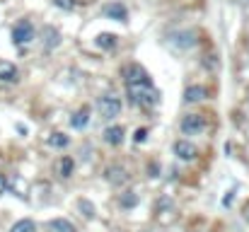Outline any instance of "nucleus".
Masks as SVG:
<instances>
[{
    "label": "nucleus",
    "instance_id": "9b49d317",
    "mask_svg": "<svg viewBox=\"0 0 249 232\" xmlns=\"http://www.w3.org/2000/svg\"><path fill=\"white\" fill-rule=\"evenodd\" d=\"M104 15H107V17H111V19H116V22H126L128 10H126V5H124V2H109V5L104 7Z\"/></svg>",
    "mask_w": 249,
    "mask_h": 232
},
{
    "label": "nucleus",
    "instance_id": "39448f33",
    "mask_svg": "<svg viewBox=\"0 0 249 232\" xmlns=\"http://www.w3.org/2000/svg\"><path fill=\"white\" fill-rule=\"evenodd\" d=\"M124 80H126V85H143V82H153L150 75H148V71H145L143 66H138V63H128V66L124 68Z\"/></svg>",
    "mask_w": 249,
    "mask_h": 232
},
{
    "label": "nucleus",
    "instance_id": "9d476101",
    "mask_svg": "<svg viewBox=\"0 0 249 232\" xmlns=\"http://www.w3.org/2000/svg\"><path fill=\"white\" fill-rule=\"evenodd\" d=\"M19 80V71L15 63H7V61H0V82H7V85H15Z\"/></svg>",
    "mask_w": 249,
    "mask_h": 232
},
{
    "label": "nucleus",
    "instance_id": "4468645a",
    "mask_svg": "<svg viewBox=\"0 0 249 232\" xmlns=\"http://www.w3.org/2000/svg\"><path fill=\"white\" fill-rule=\"evenodd\" d=\"M73 172H75V160L68 157V155H63L58 160V174H61V179H71Z\"/></svg>",
    "mask_w": 249,
    "mask_h": 232
},
{
    "label": "nucleus",
    "instance_id": "aec40b11",
    "mask_svg": "<svg viewBox=\"0 0 249 232\" xmlns=\"http://www.w3.org/2000/svg\"><path fill=\"white\" fill-rule=\"evenodd\" d=\"M49 145H51V148H66V145H68V136H63V133H51Z\"/></svg>",
    "mask_w": 249,
    "mask_h": 232
},
{
    "label": "nucleus",
    "instance_id": "423d86ee",
    "mask_svg": "<svg viewBox=\"0 0 249 232\" xmlns=\"http://www.w3.org/2000/svg\"><path fill=\"white\" fill-rule=\"evenodd\" d=\"M104 174H107V181H109L111 186H124V184L128 181V172H126V167H121V164H109Z\"/></svg>",
    "mask_w": 249,
    "mask_h": 232
},
{
    "label": "nucleus",
    "instance_id": "393cba45",
    "mask_svg": "<svg viewBox=\"0 0 249 232\" xmlns=\"http://www.w3.org/2000/svg\"><path fill=\"white\" fill-rule=\"evenodd\" d=\"M245 218H247V223H249V201H247V206H245Z\"/></svg>",
    "mask_w": 249,
    "mask_h": 232
},
{
    "label": "nucleus",
    "instance_id": "f03ea898",
    "mask_svg": "<svg viewBox=\"0 0 249 232\" xmlns=\"http://www.w3.org/2000/svg\"><path fill=\"white\" fill-rule=\"evenodd\" d=\"M97 109H99L102 119H116L121 114V99L116 94H102L97 99Z\"/></svg>",
    "mask_w": 249,
    "mask_h": 232
},
{
    "label": "nucleus",
    "instance_id": "412c9836",
    "mask_svg": "<svg viewBox=\"0 0 249 232\" xmlns=\"http://www.w3.org/2000/svg\"><path fill=\"white\" fill-rule=\"evenodd\" d=\"M78 206H80V211H83L85 218H94V206H92V203H87V201H80Z\"/></svg>",
    "mask_w": 249,
    "mask_h": 232
},
{
    "label": "nucleus",
    "instance_id": "b1692460",
    "mask_svg": "<svg viewBox=\"0 0 249 232\" xmlns=\"http://www.w3.org/2000/svg\"><path fill=\"white\" fill-rule=\"evenodd\" d=\"M5 189H7V181H5V177L0 174V196L5 194Z\"/></svg>",
    "mask_w": 249,
    "mask_h": 232
},
{
    "label": "nucleus",
    "instance_id": "5701e85b",
    "mask_svg": "<svg viewBox=\"0 0 249 232\" xmlns=\"http://www.w3.org/2000/svg\"><path fill=\"white\" fill-rule=\"evenodd\" d=\"M145 136H148V131H145V128H138V131H136V141H138V143H143V141H145Z\"/></svg>",
    "mask_w": 249,
    "mask_h": 232
},
{
    "label": "nucleus",
    "instance_id": "0eeeda50",
    "mask_svg": "<svg viewBox=\"0 0 249 232\" xmlns=\"http://www.w3.org/2000/svg\"><path fill=\"white\" fill-rule=\"evenodd\" d=\"M174 155L179 160H184V162H191V160L198 157V148L194 143H189V141H177L174 143Z\"/></svg>",
    "mask_w": 249,
    "mask_h": 232
},
{
    "label": "nucleus",
    "instance_id": "a211bd4d",
    "mask_svg": "<svg viewBox=\"0 0 249 232\" xmlns=\"http://www.w3.org/2000/svg\"><path fill=\"white\" fill-rule=\"evenodd\" d=\"M119 203H121V208H136L138 206V194L136 191H124L121 196H119Z\"/></svg>",
    "mask_w": 249,
    "mask_h": 232
},
{
    "label": "nucleus",
    "instance_id": "7ed1b4c3",
    "mask_svg": "<svg viewBox=\"0 0 249 232\" xmlns=\"http://www.w3.org/2000/svg\"><path fill=\"white\" fill-rule=\"evenodd\" d=\"M206 126H208V121H206L203 114H186L181 119V124H179V128H181L184 136H198V133L206 131Z\"/></svg>",
    "mask_w": 249,
    "mask_h": 232
},
{
    "label": "nucleus",
    "instance_id": "f8f14e48",
    "mask_svg": "<svg viewBox=\"0 0 249 232\" xmlns=\"http://www.w3.org/2000/svg\"><path fill=\"white\" fill-rule=\"evenodd\" d=\"M208 97V89L203 85H189L184 89V102H203Z\"/></svg>",
    "mask_w": 249,
    "mask_h": 232
},
{
    "label": "nucleus",
    "instance_id": "6e6552de",
    "mask_svg": "<svg viewBox=\"0 0 249 232\" xmlns=\"http://www.w3.org/2000/svg\"><path fill=\"white\" fill-rule=\"evenodd\" d=\"M41 34H44V51H46V54H51L53 49L61 46V32H58L56 27L49 24V27H44Z\"/></svg>",
    "mask_w": 249,
    "mask_h": 232
},
{
    "label": "nucleus",
    "instance_id": "ddd939ff",
    "mask_svg": "<svg viewBox=\"0 0 249 232\" xmlns=\"http://www.w3.org/2000/svg\"><path fill=\"white\" fill-rule=\"evenodd\" d=\"M172 44H177L179 49H191L194 44H196V39H194V34L191 32H177V34H172V39H169Z\"/></svg>",
    "mask_w": 249,
    "mask_h": 232
},
{
    "label": "nucleus",
    "instance_id": "2eb2a0df",
    "mask_svg": "<svg viewBox=\"0 0 249 232\" xmlns=\"http://www.w3.org/2000/svg\"><path fill=\"white\" fill-rule=\"evenodd\" d=\"M87 121H89V109H87V107L78 109V111L71 116V126H73V128H78V131L87 126Z\"/></svg>",
    "mask_w": 249,
    "mask_h": 232
},
{
    "label": "nucleus",
    "instance_id": "20e7f679",
    "mask_svg": "<svg viewBox=\"0 0 249 232\" xmlns=\"http://www.w3.org/2000/svg\"><path fill=\"white\" fill-rule=\"evenodd\" d=\"M34 41V27L29 19H19L15 27H12V44L15 46H27Z\"/></svg>",
    "mask_w": 249,
    "mask_h": 232
},
{
    "label": "nucleus",
    "instance_id": "dca6fc26",
    "mask_svg": "<svg viewBox=\"0 0 249 232\" xmlns=\"http://www.w3.org/2000/svg\"><path fill=\"white\" fill-rule=\"evenodd\" d=\"M49 228L53 232H78V228H75L71 220H66V218H53V220L49 223Z\"/></svg>",
    "mask_w": 249,
    "mask_h": 232
},
{
    "label": "nucleus",
    "instance_id": "1a4fd4ad",
    "mask_svg": "<svg viewBox=\"0 0 249 232\" xmlns=\"http://www.w3.org/2000/svg\"><path fill=\"white\" fill-rule=\"evenodd\" d=\"M102 138H104L107 145H121L124 138H126V131H124L121 126H109V128H104Z\"/></svg>",
    "mask_w": 249,
    "mask_h": 232
},
{
    "label": "nucleus",
    "instance_id": "f3484780",
    "mask_svg": "<svg viewBox=\"0 0 249 232\" xmlns=\"http://www.w3.org/2000/svg\"><path fill=\"white\" fill-rule=\"evenodd\" d=\"M116 34H109V32H102V34H97V39H94V44L99 46V49H114L116 46Z\"/></svg>",
    "mask_w": 249,
    "mask_h": 232
},
{
    "label": "nucleus",
    "instance_id": "6ab92c4d",
    "mask_svg": "<svg viewBox=\"0 0 249 232\" xmlns=\"http://www.w3.org/2000/svg\"><path fill=\"white\" fill-rule=\"evenodd\" d=\"M10 232H36V223L34 220H29V218H22V220H17Z\"/></svg>",
    "mask_w": 249,
    "mask_h": 232
},
{
    "label": "nucleus",
    "instance_id": "f257e3e1",
    "mask_svg": "<svg viewBox=\"0 0 249 232\" xmlns=\"http://www.w3.org/2000/svg\"><path fill=\"white\" fill-rule=\"evenodd\" d=\"M126 92H128V102L133 107H143V109H150L160 102V92L153 87V82H143V85H126Z\"/></svg>",
    "mask_w": 249,
    "mask_h": 232
},
{
    "label": "nucleus",
    "instance_id": "4be33fe9",
    "mask_svg": "<svg viewBox=\"0 0 249 232\" xmlns=\"http://www.w3.org/2000/svg\"><path fill=\"white\" fill-rule=\"evenodd\" d=\"M53 5L61 7V10H73L78 5V0H53Z\"/></svg>",
    "mask_w": 249,
    "mask_h": 232
}]
</instances>
